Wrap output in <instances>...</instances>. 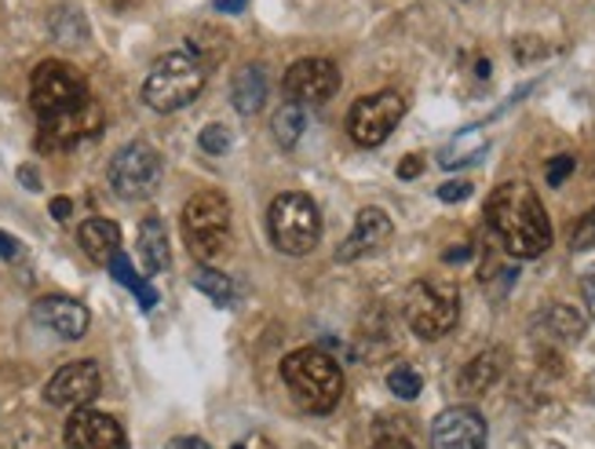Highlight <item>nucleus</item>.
<instances>
[{
	"instance_id": "obj_1",
	"label": "nucleus",
	"mask_w": 595,
	"mask_h": 449,
	"mask_svg": "<svg viewBox=\"0 0 595 449\" xmlns=\"http://www.w3.org/2000/svg\"><path fill=\"white\" fill-rule=\"evenodd\" d=\"M486 220L516 259H533L552 245V223L530 183H504L486 201Z\"/></svg>"
},
{
	"instance_id": "obj_2",
	"label": "nucleus",
	"mask_w": 595,
	"mask_h": 449,
	"mask_svg": "<svg viewBox=\"0 0 595 449\" xmlns=\"http://www.w3.org/2000/svg\"><path fill=\"white\" fill-rule=\"evenodd\" d=\"M281 381L307 413H332L343 398V373L337 359L318 348H300L281 362Z\"/></svg>"
},
{
	"instance_id": "obj_3",
	"label": "nucleus",
	"mask_w": 595,
	"mask_h": 449,
	"mask_svg": "<svg viewBox=\"0 0 595 449\" xmlns=\"http://www.w3.org/2000/svg\"><path fill=\"white\" fill-rule=\"evenodd\" d=\"M201 88H205V63L187 52H169L161 55L147 74L142 99H147L150 110L176 114L194 103L201 96Z\"/></svg>"
},
{
	"instance_id": "obj_4",
	"label": "nucleus",
	"mask_w": 595,
	"mask_h": 449,
	"mask_svg": "<svg viewBox=\"0 0 595 449\" xmlns=\"http://www.w3.org/2000/svg\"><path fill=\"white\" fill-rule=\"evenodd\" d=\"M267 227H270V242L285 256H307L321 242V212L307 194L289 191L270 201Z\"/></svg>"
},
{
	"instance_id": "obj_5",
	"label": "nucleus",
	"mask_w": 595,
	"mask_h": 449,
	"mask_svg": "<svg viewBox=\"0 0 595 449\" xmlns=\"http://www.w3.org/2000/svg\"><path fill=\"white\" fill-rule=\"evenodd\" d=\"M183 238L201 264L216 259L231 242V205L216 191H201L183 205Z\"/></svg>"
},
{
	"instance_id": "obj_6",
	"label": "nucleus",
	"mask_w": 595,
	"mask_h": 449,
	"mask_svg": "<svg viewBox=\"0 0 595 449\" xmlns=\"http://www.w3.org/2000/svg\"><path fill=\"white\" fill-rule=\"evenodd\" d=\"M30 103L41 121H55V117H66L81 110L85 103H92V92H88V81L81 77L74 66L59 63V58H47L30 77Z\"/></svg>"
},
{
	"instance_id": "obj_7",
	"label": "nucleus",
	"mask_w": 595,
	"mask_h": 449,
	"mask_svg": "<svg viewBox=\"0 0 595 449\" xmlns=\"http://www.w3.org/2000/svg\"><path fill=\"white\" fill-rule=\"evenodd\" d=\"M460 318V297L449 281L421 278L406 292V322L421 340H443Z\"/></svg>"
},
{
	"instance_id": "obj_8",
	"label": "nucleus",
	"mask_w": 595,
	"mask_h": 449,
	"mask_svg": "<svg viewBox=\"0 0 595 449\" xmlns=\"http://www.w3.org/2000/svg\"><path fill=\"white\" fill-rule=\"evenodd\" d=\"M106 175H110V186H114L117 197L142 201V197H150L161 186L164 161H161V153L153 150L150 143L136 139V143H128V147H121V150L114 153V161H110V169H106Z\"/></svg>"
},
{
	"instance_id": "obj_9",
	"label": "nucleus",
	"mask_w": 595,
	"mask_h": 449,
	"mask_svg": "<svg viewBox=\"0 0 595 449\" xmlns=\"http://www.w3.org/2000/svg\"><path fill=\"white\" fill-rule=\"evenodd\" d=\"M402 114H406V99H402L399 92H373V96H362L351 106L348 132L359 147H380L395 132Z\"/></svg>"
},
{
	"instance_id": "obj_10",
	"label": "nucleus",
	"mask_w": 595,
	"mask_h": 449,
	"mask_svg": "<svg viewBox=\"0 0 595 449\" xmlns=\"http://www.w3.org/2000/svg\"><path fill=\"white\" fill-rule=\"evenodd\" d=\"M103 392V373L99 365L81 359V362H70L63 365L52 381L44 387V398L47 406H70V409H85L88 402Z\"/></svg>"
},
{
	"instance_id": "obj_11",
	"label": "nucleus",
	"mask_w": 595,
	"mask_h": 449,
	"mask_svg": "<svg viewBox=\"0 0 595 449\" xmlns=\"http://www.w3.org/2000/svg\"><path fill=\"white\" fill-rule=\"evenodd\" d=\"M337 88H340V70L337 63H329V58H300V63H293L289 74H285V92L300 106L329 103L337 96Z\"/></svg>"
},
{
	"instance_id": "obj_12",
	"label": "nucleus",
	"mask_w": 595,
	"mask_h": 449,
	"mask_svg": "<svg viewBox=\"0 0 595 449\" xmlns=\"http://www.w3.org/2000/svg\"><path fill=\"white\" fill-rule=\"evenodd\" d=\"M486 420L475 406H449L432 424V449H486Z\"/></svg>"
},
{
	"instance_id": "obj_13",
	"label": "nucleus",
	"mask_w": 595,
	"mask_h": 449,
	"mask_svg": "<svg viewBox=\"0 0 595 449\" xmlns=\"http://www.w3.org/2000/svg\"><path fill=\"white\" fill-rule=\"evenodd\" d=\"M66 446L70 449H128V435L110 413L77 409L66 420Z\"/></svg>"
},
{
	"instance_id": "obj_14",
	"label": "nucleus",
	"mask_w": 595,
	"mask_h": 449,
	"mask_svg": "<svg viewBox=\"0 0 595 449\" xmlns=\"http://www.w3.org/2000/svg\"><path fill=\"white\" fill-rule=\"evenodd\" d=\"M99 128H103V110H99V103L92 99L74 114L55 117V121H41L38 147L41 150H70V147L85 143V139H95Z\"/></svg>"
},
{
	"instance_id": "obj_15",
	"label": "nucleus",
	"mask_w": 595,
	"mask_h": 449,
	"mask_svg": "<svg viewBox=\"0 0 595 449\" xmlns=\"http://www.w3.org/2000/svg\"><path fill=\"white\" fill-rule=\"evenodd\" d=\"M33 318H38V325L52 329V333L63 340H81L92 325L88 307L70 297H41L33 303Z\"/></svg>"
},
{
	"instance_id": "obj_16",
	"label": "nucleus",
	"mask_w": 595,
	"mask_h": 449,
	"mask_svg": "<svg viewBox=\"0 0 595 449\" xmlns=\"http://www.w3.org/2000/svg\"><path fill=\"white\" fill-rule=\"evenodd\" d=\"M391 231L395 227H391V216L384 209H362L359 220H354V231L348 234V242L337 249V259L340 264H354V259L376 253L380 245H387Z\"/></svg>"
},
{
	"instance_id": "obj_17",
	"label": "nucleus",
	"mask_w": 595,
	"mask_h": 449,
	"mask_svg": "<svg viewBox=\"0 0 595 449\" xmlns=\"http://www.w3.org/2000/svg\"><path fill=\"white\" fill-rule=\"evenodd\" d=\"M504 370H508V351L504 348H490V351L475 354V359L464 365L457 384H460L464 395H486L504 376Z\"/></svg>"
},
{
	"instance_id": "obj_18",
	"label": "nucleus",
	"mask_w": 595,
	"mask_h": 449,
	"mask_svg": "<svg viewBox=\"0 0 595 449\" xmlns=\"http://www.w3.org/2000/svg\"><path fill=\"white\" fill-rule=\"evenodd\" d=\"M77 242H81V249H85L95 264H110V256L114 253H121V227L110 220H85L81 223V231H77Z\"/></svg>"
},
{
	"instance_id": "obj_19",
	"label": "nucleus",
	"mask_w": 595,
	"mask_h": 449,
	"mask_svg": "<svg viewBox=\"0 0 595 449\" xmlns=\"http://www.w3.org/2000/svg\"><path fill=\"white\" fill-rule=\"evenodd\" d=\"M231 99H234V110L245 114V117H253V114L264 110V103H267V74H264V66H242V70H237V77H234V85H231Z\"/></svg>"
},
{
	"instance_id": "obj_20",
	"label": "nucleus",
	"mask_w": 595,
	"mask_h": 449,
	"mask_svg": "<svg viewBox=\"0 0 595 449\" xmlns=\"http://www.w3.org/2000/svg\"><path fill=\"white\" fill-rule=\"evenodd\" d=\"M139 256H142V267L147 275H161L169 267V234H164V223L158 216H147L139 223Z\"/></svg>"
},
{
	"instance_id": "obj_21",
	"label": "nucleus",
	"mask_w": 595,
	"mask_h": 449,
	"mask_svg": "<svg viewBox=\"0 0 595 449\" xmlns=\"http://www.w3.org/2000/svg\"><path fill=\"white\" fill-rule=\"evenodd\" d=\"M538 333L549 340H559V344H577L581 333H585V318H581L574 307L552 303L549 311L538 318Z\"/></svg>"
},
{
	"instance_id": "obj_22",
	"label": "nucleus",
	"mask_w": 595,
	"mask_h": 449,
	"mask_svg": "<svg viewBox=\"0 0 595 449\" xmlns=\"http://www.w3.org/2000/svg\"><path fill=\"white\" fill-rule=\"evenodd\" d=\"M190 286H194L198 292H205L209 300H216L220 307H231L234 297H237L234 281L223 275V270L209 267V264H198L194 270H190Z\"/></svg>"
},
{
	"instance_id": "obj_23",
	"label": "nucleus",
	"mask_w": 595,
	"mask_h": 449,
	"mask_svg": "<svg viewBox=\"0 0 595 449\" xmlns=\"http://www.w3.org/2000/svg\"><path fill=\"white\" fill-rule=\"evenodd\" d=\"M482 153H486V139L479 136V128H468V132H460L454 143L438 153V164H443V169H460V164L479 161Z\"/></svg>"
},
{
	"instance_id": "obj_24",
	"label": "nucleus",
	"mask_w": 595,
	"mask_h": 449,
	"mask_svg": "<svg viewBox=\"0 0 595 449\" xmlns=\"http://www.w3.org/2000/svg\"><path fill=\"white\" fill-rule=\"evenodd\" d=\"M106 267H110V275H114L117 281H121L125 289H132V292H136V300H139L142 311H153V303H158V292H153V289L147 286V281H142V278L136 275L132 259H128L125 253H114V256H110V264H106Z\"/></svg>"
},
{
	"instance_id": "obj_25",
	"label": "nucleus",
	"mask_w": 595,
	"mask_h": 449,
	"mask_svg": "<svg viewBox=\"0 0 595 449\" xmlns=\"http://www.w3.org/2000/svg\"><path fill=\"white\" fill-rule=\"evenodd\" d=\"M304 106L300 103H281V110L275 114V121H270V128H275V139L278 143L289 150L300 143V136H304Z\"/></svg>"
},
{
	"instance_id": "obj_26",
	"label": "nucleus",
	"mask_w": 595,
	"mask_h": 449,
	"mask_svg": "<svg viewBox=\"0 0 595 449\" xmlns=\"http://www.w3.org/2000/svg\"><path fill=\"white\" fill-rule=\"evenodd\" d=\"M387 387H391V395L413 402L416 395L424 392V376L416 373L413 365H395V370L387 373Z\"/></svg>"
},
{
	"instance_id": "obj_27",
	"label": "nucleus",
	"mask_w": 595,
	"mask_h": 449,
	"mask_svg": "<svg viewBox=\"0 0 595 449\" xmlns=\"http://www.w3.org/2000/svg\"><path fill=\"white\" fill-rule=\"evenodd\" d=\"M570 249H574V253L595 249V209H588L585 216L574 223V231H570Z\"/></svg>"
},
{
	"instance_id": "obj_28",
	"label": "nucleus",
	"mask_w": 595,
	"mask_h": 449,
	"mask_svg": "<svg viewBox=\"0 0 595 449\" xmlns=\"http://www.w3.org/2000/svg\"><path fill=\"white\" fill-rule=\"evenodd\" d=\"M198 143L205 153H227L231 143H234V136H231L227 125H205V128H201V136H198Z\"/></svg>"
},
{
	"instance_id": "obj_29",
	"label": "nucleus",
	"mask_w": 595,
	"mask_h": 449,
	"mask_svg": "<svg viewBox=\"0 0 595 449\" xmlns=\"http://www.w3.org/2000/svg\"><path fill=\"white\" fill-rule=\"evenodd\" d=\"M468 197H471L468 180H449L438 186V201H446V205H457V201H468Z\"/></svg>"
},
{
	"instance_id": "obj_30",
	"label": "nucleus",
	"mask_w": 595,
	"mask_h": 449,
	"mask_svg": "<svg viewBox=\"0 0 595 449\" xmlns=\"http://www.w3.org/2000/svg\"><path fill=\"white\" fill-rule=\"evenodd\" d=\"M570 172H574V158H570V153H559L544 175H549V186H563Z\"/></svg>"
},
{
	"instance_id": "obj_31",
	"label": "nucleus",
	"mask_w": 595,
	"mask_h": 449,
	"mask_svg": "<svg viewBox=\"0 0 595 449\" xmlns=\"http://www.w3.org/2000/svg\"><path fill=\"white\" fill-rule=\"evenodd\" d=\"M581 300H585V311L595 318V267L581 278Z\"/></svg>"
},
{
	"instance_id": "obj_32",
	"label": "nucleus",
	"mask_w": 595,
	"mask_h": 449,
	"mask_svg": "<svg viewBox=\"0 0 595 449\" xmlns=\"http://www.w3.org/2000/svg\"><path fill=\"white\" fill-rule=\"evenodd\" d=\"M424 172V161L421 158H406L399 164V180H416V175Z\"/></svg>"
},
{
	"instance_id": "obj_33",
	"label": "nucleus",
	"mask_w": 595,
	"mask_h": 449,
	"mask_svg": "<svg viewBox=\"0 0 595 449\" xmlns=\"http://www.w3.org/2000/svg\"><path fill=\"white\" fill-rule=\"evenodd\" d=\"M164 449H209L205 439H194V435H180V439H172Z\"/></svg>"
},
{
	"instance_id": "obj_34",
	"label": "nucleus",
	"mask_w": 595,
	"mask_h": 449,
	"mask_svg": "<svg viewBox=\"0 0 595 449\" xmlns=\"http://www.w3.org/2000/svg\"><path fill=\"white\" fill-rule=\"evenodd\" d=\"M373 449H413L410 439H402V435H384V439H376Z\"/></svg>"
},
{
	"instance_id": "obj_35",
	"label": "nucleus",
	"mask_w": 595,
	"mask_h": 449,
	"mask_svg": "<svg viewBox=\"0 0 595 449\" xmlns=\"http://www.w3.org/2000/svg\"><path fill=\"white\" fill-rule=\"evenodd\" d=\"M19 180L26 183V191H41V175H38V169H33V164H22Z\"/></svg>"
},
{
	"instance_id": "obj_36",
	"label": "nucleus",
	"mask_w": 595,
	"mask_h": 449,
	"mask_svg": "<svg viewBox=\"0 0 595 449\" xmlns=\"http://www.w3.org/2000/svg\"><path fill=\"white\" fill-rule=\"evenodd\" d=\"M70 212H74L70 197H55V201H52V216H55V220H70Z\"/></svg>"
},
{
	"instance_id": "obj_37",
	"label": "nucleus",
	"mask_w": 595,
	"mask_h": 449,
	"mask_svg": "<svg viewBox=\"0 0 595 449\" xmlns=\"http://www.w3.org/2000/svg\"><path fill=\"white\" fill-rule=\"evenodd\" d=\"M248 0H216V11H223V15H237V11H245Z\"/></svg>"
},
{
	"instance_id": "obj_38",
	"label": "nucleus",
	"mask_w": 595,
	"mask_h": 449,
	"mask_svg": "<svg viewBox=\"0 0 595 449\" xmlns=\"http://www.w3.org/2000/svg\"><path fill=\"white\" fill-rule=\"evenodd\" d=\"M19 253V245H15V238H8V234H0V259H11Z\"/></svg>"
},
{
	"instance_id": "obj_39",
	"label": "nucleus",
	"mask_w": 595,
	"mask_h": 449,
	"mask_svg": "<svg viewBox=\"0 0 595 449\" xmlns=\"http://www.w3.org/2000/svg\"><path fill=\"white\" fill-rule=\"evenodd\" d=\"M468 256H471L468 245H464V249H449V253H446V264H457V259H468Z\"/></svg>"
},
{
	"instance_id": "obj_40",
	"label": "nucleus",
	"mask_w": 595,
	"mask_h": 449,
	"mask_svg": "<svg viewBox=\"0 0 595 449\" xmlns=\"http://www.w3.org/2000/svg\"><path fill=\"white\" fill-rule=\"evenodd\" d=\"M234 449H245V446H242V442H237V446H234Z\"/></svg>"
}]
</instances>
